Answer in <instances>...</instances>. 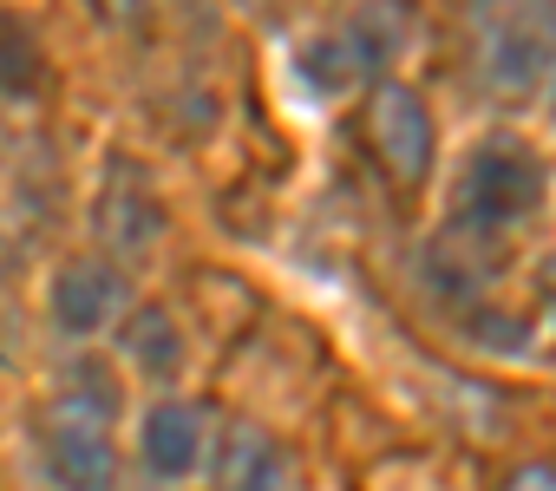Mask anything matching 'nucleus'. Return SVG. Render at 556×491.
<instances>
[{"label":"nucleus","instance_id":"13","mask_svg":"<svg viewBox=\"0 0 556 491\" xmlns=\"http://www.w3.org/2000/svg\"><path fill=\"white\" fill-rule=\"evenodd\" d=\"M543 289H549V295H556V256H549V263H543Z\"/></svg>","mask_w":556,"mask_h":491},{"label":"nucleus","instance_id":"9","mask_svg":"<svg viewBox=\"0 0 556 491\" xmlns=\"http://www.w3.org/2000/svg\"><path fill=\"white\" fill-rule=\"evenodd\" d=\"M99 223L112 229L118 250H144L164 216H157V197H151L144 184H131V203H125V184H118V171H112V184H105V197H99Z\"/></svg>","mask_w":556,"mask_h":491},{"label":"nucleus","instance_id":"4","mask_svg":"<svg viewBox=\"0 0 556 491\" xmlns=\"http://www.w3.org/2000/svg\"><path fill=\"white\" fill-rule=\"evenodd\" d=\"M367 138H374L380 171L400 190L426 184V171H432V118H426V99L413 86H393V79L374 86V99H367Z\"/></svg>","mask_w":556,"mask_h":491},{"label":"nucleus","instance_id":"11","mask_svg":"<svg viewBox=\"0 0 556 491\" xmlns=\"http://www.w3.org/2000/svg\"><path fill=\"white\" fill-rule=\"evenodd\" d=\"M504 491H556V465H523V471H510Z\"/></svg>","mask_w":556,"mask_h":491},{"label":"nucleus","instance_id":"5","mask_svg":"<svg viewBox=\"0 0 556 491\" xmlns=\"http://www.w3.org/2000/svg\"><path fill=\"white\" fill-rule=\"evenodd\" d=\"M118 309H125V276H118L112 263L86 256V263H66V269H60V282H53V315H60V328L99 335Z\"/></svg>","mask_w":556,"mask_h":491},{"label":"nucleus","instance_id":"3","mask_svg":"<svg viewBox=\"0 0 556 491\" xmlns=\"http://www.w3.org/2000/svg\"><path fill=\"white\" fill-rule=\"evenodd\" d=\"M543 203V164L523 144H484L458 177V210L471 229H510Z\"/></svg>","mask_w":556,"mask_h":491},{"label":"nucleus","instance_id":"6","mask_svg":"<svg viewBox=\"0 0 556 491\" xmlns=\"http://www.w3.org/2000/svg\"><path fill=\"white\" fill-rule=\"evenodd\" d=\"M197 452H203V413H190V406H157V413L144 419V465H151L157 478H184V471L197 465Z\"/></svg>","mask_w":556,"mask_h":491},{"label":"nucleus","instance_id":"7","mask_svg":"<svg viewBox=\"0 0 556 491\" xmlns=\"http://www.w3.org/2000/svg\"><path fill=\"white\" fill-rule=\"evenodd\" d=\"M40 86H47V53H40V34H34L21 14L0 8V99L27 105Z\"/></svg>","mask_w":556,"mask_h":491},{"label":"nucleus","instance_id":"8","mask_svg":"<svg viewBox=\"0 0 556 491\" xmlns=\"http://www.w3.org/2000/svg\"><path fill=\"white\" fill-rule=\"evenodd\" d=\"M223 491H282V452H275V439L262 426H229Z\"/></svg>","mask_w":556,"mask_h":491},{"label":"nucleus","instance_id":"1","mask_svg":"<svg viewBox=\"0 0 556 491\" xmlns=\"http://www.w3.org/2000/svg\"><path fill=\"white\" fill-rule=\"evenodd\" d=\"M471 47L478 79L497 99H523L556 66V0H478Z\"/></svg>","mask_w":556,"mask_h":491},{"label":"nucleus","instance_id":"10","mask_svg":"<svg viewBox=\"0 0 556 491\" xmlns=\"http://www.w3.org/2000/svg\"><path fill=\"white\" fill-rule=\"evenodd\" d=\"M131 354L144 361V374H177L184 367V341H177V328H170V315L164 309H138V322H131Z\"/></svg>","mask_w":556,"mask_h":491},{"label":"nucleus","instance_id":"2","mask_svg":"<svg viewBox=\"0 0 556 491\" xmlns=\"http://www.w3.org/2000/svg\"><path fill=\"white\" fill-rule=\"evenodd\" d=\"M47 439V471L60 491H112L118 484V452H112V413L86 393H60L40 419Z\"/></svg>","mask_w":556,"mask_h":491},{"label":"nucleus","instance_id":"12","mask_svg":"<svg viewBox=\"0 0 556 491\" xmlns=\"http://www.w3.org/2000/svg\"><path fill=\"white\" fill-rule=\"evenodd\" d=\"M138 8H144V0H105V14H118V21H125V14H138Z\"/></svg>","mask_w":556,"mask_h":491}]
</instances>
